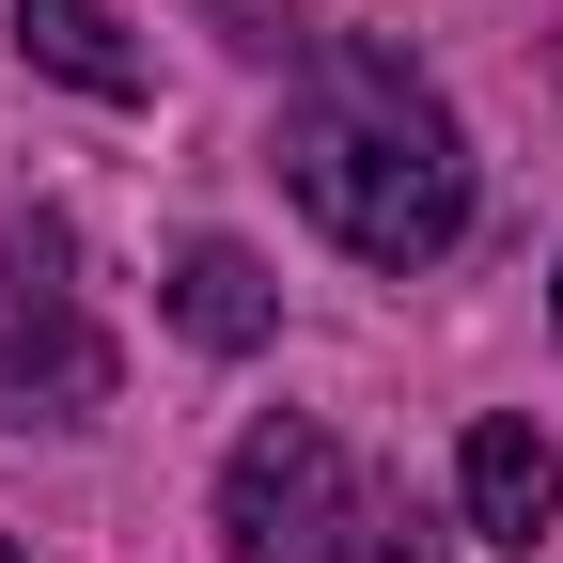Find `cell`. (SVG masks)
<instances>
[{"mask_svg": "<svg viewBox=\"0 0 563 563\" xmlns=\"http://www.w3.org/2000/svg\"><path fill=\"white\" fill-rule=\"evenodd\" d=\"M282 173H298L313 235L361 251V266H439L470 235V141H454V110L422 95L391 47H361V32L313 47L298 125H282Z\"/></svg>", "mask_w": 563, "mask_h": 563, "instance_id": "obj_1", "label": "cell"}, {"mask_svg": "<svg viewBox=\"0 0 563 563\" xmlns=\"http://www.w3.org/2000/svg\"><path fill=\"white\" fill-rule=\"evenodd\" d=\"M0 407L16 422H95L110 407V329L79 298V235L63 220L0 235Z\"/></svg>", "mask_w": 563, "mask_h": 563, "instance_id": "obj_2", "label": "cell"}, {"mask_svg": "<svg viewBox=\"0 0 563 563\" xmlns=\"http://www.w3.org/2000/svg\"><path fill=\"white\" fill-rule=\"evenodd\" d=\"M220 532H235V563H361L376 501H361V470H344L329 422L282 407V422H251L235 470H220Z\"/></svg>", "mask_w": 563, "mask_h": 563, "instance_id": "obj_3", "label": "cell"}, {"mask_svg": "<svg viewBox=\"0 0 563 563\" xmlns=\"http://www.w3.org/2000/svg\"><path fill=\"white\" fill-rule=\"evenodd\" d=\"M454 501H470L485 548H548V517H563V454L532 439L517 407H485L470 439H454Z\"/></svg>", "mask_w": 563, "mask_h": 563, "instance_id": "obj_4", "label": "cell"}, {"mask_svg": "<svg viewBox=\"0 0 563 563\" xmlns=\"http://www.w3.org/2000/svg\"><path fill=\"white\" fill-rule=\"evenodd\" d=\"M173 329H188V344H220V361H251V344L282 329V282H266L235 235H203V251H173Z\"/></svg>", "mask_w": 563, "mask_h": 563, "instance_id": "obj_5", "label": "cell"}, {"mask_svg": "<svg viewBox=\"0 0 563 563\" xmlns=\"http://www.w3.org/2000/svg\"><path fill=\"white\" fill-rule=\"evenodd\" d=\"M16 47L47 63V79H79V95H141V47H125V16H110V0H16Z\"/></svg>", "mask_w": 563, "mask_h": 563, "instance_id": "obj_6", "label": "cell"}, {"mask_svg": "<svg viewBox=\"0 0 563 563\" xmlns=\"http://www.w3.org/2000/svg\"><path fill=\"white\" fill-rule=\"evenodd\" d=\"M0 563H32V548H16V532H0Z\"/></svg>", "mask_w": 563, "mask_h": 563, "instance_id": "obj_7", "label": "cell"}, {"mask_svg": "<svg viewBox=\"0 0 563 563\" xmlns=\"http://www.w3.org/2000/svg\"><path fill=\"white\" fill-rule=\"evenodd\" d=\"M548 329H563V282H548Z\"/></svg>", "mask_w": 563, "mask_h": 563, "instance_id": "obj_8", "label": "cell"}]
</instances>
